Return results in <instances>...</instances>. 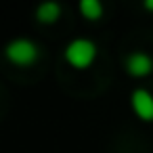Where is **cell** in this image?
I'll list each match as a JSON object with an SVG mask.
<instances>
[{"label":"cell","instance_id":"cell-1","mask_svg":"<svg viewBox=\"0 0 153 153\" xmlns=\"http://www.w3.org/2000/svg\"><path fill=\"white\" fill-rule=\"evenodd\" d=\"M65 57H67V61H69L74 67L82 69V67H88V65L94 61V57H97V46H94L90 40H86V38H78V40L69 42V46L65 48Z\"/></svg>","mask_w":153,"mask_h":153},{"label":"cell","instance_id":"cell-2","mask_svg":"<svg viewBox=\"0 0 153 153\" xmlns=\"http://www.w3.org/2000/svg\"><path fill=\"white\" fill-rule=\"evenodd\" d=\"M7 57L9 61L17 63V65H30L38 59V46L32 42V40H25V38H17L13 40L9 46H7Z\"/></svg>","mask_w":153,"mask_h":153},{"label":"cell","instance_id":"cell-3","mask_svg":"<svg viewBox=\"0 0 153 153\" xmlns=\"http://www.w3.org/2000/svg\"><path fill=\"white\" fill-rule=\"evenodd\" d=\"M132 107L143 120H153V94L138 88L132 92Z\"/></svg>","mask_w":153,"mask_h":153},{"label":"cell","instance_id":"cell-4","mask_svg":"<svg viewBox=\"0 0 153 153\" xmlns=\"http://www.w3.org/2000/svg\"><path fill=\"white\" fill-rule=\"evenodd\" d=\"M126 67L132 76H147L149 71H153V59L147 53H132L126 59Z\"/></svg>","mask_w":153,"mask_h":153},{"label":"cell","instance_id":"cell-5","mask_svg":"<svg viewBox=\"0 0 153 153\" xmlns=\"http://www.w3.org/2000/svg\"><path fill=\"white\" fill-rule=\"evenodd\" d=\"M59 15H61V7L57 2H42L36 11V17L42 23H53V21L59 19Z\"/></svg>","mask_w":153,"mask_h":153},{"label":"cell","instance_id":"cell-6","mask_svg":"<svg viewBox=\"0 0 153 153\" xmlns=\"http://www.w3.org/2000/svg\"><path fill=\"white\" fill-rule=\"evenodd\" d=\"M80 11L88 19H99L103 15V4L99 2V0H82V2H80Z\"/></svg>","mask_w":153,"mask_h":153},{"label":"cell","instance_id":"cell-7","mask_svg":"<svg viewBox=\"0 0 153 153\" xmlns=\"http://www.w3.org/2000/svg\"><path fill=\"white\" fill-rule=\"evenodd\" d=\"M145 7H147V9H151V11H153V0H147V2H145Z\"/></svg>","mask_w":153,"mask_h":153}]
</instances>
